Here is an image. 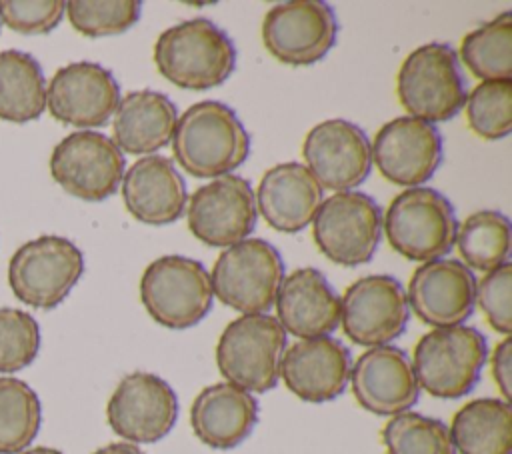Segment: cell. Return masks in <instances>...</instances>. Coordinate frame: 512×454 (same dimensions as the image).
Wrapping results in <instances>:
<instances>
[{
  "label": "cell",
  "instance_id": "obj_36",
  "mask_svg": "<svg viewBox=\"0 0 512 454\" xmlns=\"http://www.w3.org/2000/svg\"><path fill=\"white\" fill-rule=\"evenodd\" d=\"M474 304L482 310L492 330L510 336L512 332V264L510 260L502 266L486 272L476 280Z\"/></svg>",
  "mask_w": 512,
  "mask_h": 454
},
{
  "label": "cell",
  "instance_id": "obj_13",
  "mask_svg": "<svg viewBox=\"0 0 512 454\" xmlns=\"http://www.w3.org/2000/svg\"><path fill=\"white\" fill-rule=\"evenodd\" d=\"M106 420L124 442L154 444L174 428L178 396L164 378L136 370L116 384L106 404Z\"/></svg>",
  "mask_w": 512,
  "mask_h": 454
},
{
  "label": "cell",
  "instance_id": "obj_34",
  "mask_svg": "<svg viewBox=\"0 0 512 454\" xmlns=\"http://www.w3.org/2000/svg\"><path fill=\"white\" fill-rule=\"evenodd\" d=\"M68 20L76 32L88 38L116 36L130 30L140 14L138 0H72L66 2Z\"/></svg>",
  "mask_w": 512,
  "mask_h": 454
},
{
  "label": "cell",
  "instance_id": "obj_39",
  "mask_svg": "<svg viewBox=\"0 0 512 454\" xmlns=\"http://www.w3.org/2000/svg\"><path fill=\"white\" fill-rule=\"evenodd\" d=\"M92 454H144L136 444H130V442H112V444H106L98 450H94Z\"/></svg>",
  "mask_w": 512,
  "mask_h": 454
},
{
  "label": "cell",
  "instance_id": "obj_23",
  "mask_svg": "<svg viewBox=\"0 0 512 454\" xmlns=\"http://www.w3.org/2000/svg\"><path fill=\"white\" fill-rule=\"evenodd\" d=\"M120 192L130 216L150 226L176 222L188 202L184 178L174 162L160 154L142 156L130 164L124 170Z\"/></svg>",
  "mask_w": 512,
  "mask_h": 454
},
{
  "label": "cell",
  "instance_id": "obj_28",
  "mask_svg": "<svg viewBox=\"0 0 512 454\" xmlns=\"http://www.w3.org/2000/svg\"><path fill=\"white\" fill-rule=\"evenodd\" d=\"M46 108V80L40 62L22 50L0 52V120L24 124Z\"/></svg>",
  "mask_w": 512,
  "mask_h": 454
},
{
  "label": "cell",
  "instance_id": "obj_20",
  "mask_svg": "<svg viewBox=\"0 0 512 454\" xmlns=\"http://www.w3.org/2000/svg\"><path fill=\"white\" fill-rule=\"evenodd\" d=\"M356 402L376 416L408 412L420 398L408 354L398 346H374L362 352L350 368Z\"/></svg>",
  "mask_w": 512,
  "mask_h": 454
},
{
  "label": "cell",
  "instance_id": "obj_14",
  "mask_svg": "<svg viewBox=\"0 0 512 454\" xmlns=\"http://www.w3.org/2000/svg\"><path fill=\"white\" fill-rule=\"evenodd\" d=\"M258 210L250 182L226 174L198 186L186 202L188 230L212 248H228L250 238Z\"/></svg>",
  "mask_w": 512,
  "mask_h": 454
},
{
  "label": "cell",
  "instance_id": "obj_5",
  "mask_svg": "<svg viewBox=\"0 0 512 454\" xmlns=\"http://www.w3.org/2000/svg\"><path fill=\"white\" fill-rule=\"evenodd\" d=\"M396 94L412 118L430 124L454 118L468 96L456 50L446 42L412 50L396 74Z\"/></svg>",
  "mask_w": 512,
  "mask_h": 454
},
{
  "label": "cell",
  "instance_id": "obj_25",
  "mask_svg": "<svg viewBox=\"0 0 512 454\" xmlns=\"http://www.w3.org/2000/svg\"><path fill=\"white\" fill-rule=\"evenodd\" d=\"M258 422V400L254 394L230 384L216 382L202 388L190 406L194 436L214 450L240 446Z\"/></svg>",
  "mask_w": 512,
  "mask_h": 454
},
{
  "label": "cell",
  "instance_id": "obj_30",
  "mask_svg": "<svg viewBox=\"0 0 512 454\" xmlns=\"http://www.w3.org/2000/svg\"><path fill=\"white\" fill-rule=\"evenodd\" d=\"M462 264L490 272L510 258V220L498 210L472 212L456 232Z\"/></svg>",
  "mask_w": 512,
  "mask_h": 454
},
{
  "label": "cell",
  "instance_id": "obj_35",
  "mask_svg": "<svg viewBox=\"0 0 512 454\" xmlns=\"http://www.w3.org/2000/svg\"><path fill=\"white\" fill-rule=\"evenodd\" d=\"M40 350L36 318L18 308H0V372L12 374L34 362Z\"/></svg>",
  "mask_w": 512,
  "mask_h": 454
},
{
  "label": "cell",
  "instance_id": "obj_8",
  "mask_svg": "<svg viewBox=\"0 0 512 454\" xmlns=\"http://www.w3.org/2000/svg\"><path fill=\"white\" fill-rule=\"evenodd\" d=\"M284 280V260L264 238H244L224 248L210 272L212 294L240 314H266Z\"/></svg>",
  "mask_w": 512,
  "mask_h": 454
},
{
  "label": "cell",
  "instance_id": "obj_1",
  "mask_svg": "<svg viewBox=\"0 0 512 454\" xmlns=\"http://www.w3.org/2000/svg\"><path fill=\"white\" fill-rule=\"evenodd\" d=\"M170 146L178 166L190 176L218 178L246 162L250 136L228 104L202 100L178 116Z\"/></svg>",
  "mask_w": 512,
  "mask_h": 454
},
{
  "label": "cell",
  "instance_id": "obj_4",
  "mask_svg": "<svg viewBox=\"0 0 512 454\" xmlns=\"http://www.w3.org/2000/svg\"><path fill=\"white\" fill-rule=\"evenodd\" d=\"M382 230L394 252L424 264L452 250L458 220L452 202L442 192L416 186L392 198L382 216Z\"/></svg>",
  "mask_w": 512,
  "mask_h": 454
},
{
  "label": "cell",
  "instance_id": "obj_22",
  "mask_svg": "<svg viewBox=\"0 0 512 454\" xmlns=\"http://www.w3.org/2000/svg\"><path fill=\"white\" fill-rule=\"evenodd\" d=\"M274 306L278 324L298 340L330 336L340 324V296L312 266L284 276Z\"/></svg>",
  "mask_w": 512,
  "mask_h": 454
},
{
  "label": "cell",
  "instance_id": "obj_24",
  "mask_svg": "<svg viewBox=\"0 0 512 454\" xmlns=\"http://www.w3.org/2000/svg\"><path fill=\"white\" fill-rule=\"evenodd\" d=\"M256 210L264 222L282 234L304 230L324 200V190L300 162L268 168L256 188Z\"/></svg>",
  "mask_w": 512,
  "mask_h": 454
},
{
  "label": "cell",
  "instance_id": "obj_17",
  "mask_svg": "<svg viewBox=\"0 0 512 454\" xmlns=\"http://www.w3.org/2000/svg\"><path fill=\"white\" fill-rule=\"evenodd\" d=\"M370 152L382 178L416 188L426 184L442 164V136L430 122L398 116L378 128Z\"/></svg>",
  "mask_w": 512,
  "mask_h": 454
},
{
  "label": "cell",
  "instance_id": "obj_21",
  "mask_svg": "<svg viewBox=\"0 0 512 454\" xmlns=\"http://www.w3.org/2000/svg\"><path fill=\"white\" fill-rule=\"evenodd\" d=\"M350 368V350L338 338L318 336L296 340L284 350L280 378L296 398L322 404L346 390Z\"/></svg>",
  "mask_w": 512,
  "mask_h": 454
},
{
  "label": "cell",
  "instance_id": "obj_27",
  "mask_svg": "<svg viewBox=\"0 0 512 454\" xmlns=\"http://www.w3.org/2000/svg\"><path fill=\"white\" fill-rule=\"evenodd\" d=\"M448 430L456 454H512V406L502 398L466 402Z\"/></svg>",
  "mask_w": 512,
  "mask_h": 454
},
{
  "label": "cell",
  "instance_id": "obj_6",
  "mask_svg": "<svg viewBox=\"0 0 512 454\" xmlns=\"http://www.w3.org/2000/svg\"><path fill=\"white\" fill-rule=\"evenodd\" d=\"M286 332L270 314H240L222 330L216 366L226 382L264 394L278 384Z\"/></svg>",
  "mask_w": 512,
  "mask_h": 454
},
{
  "label": "cell",
  "instance_id": "obj_32",
  "mask_svg": "<svg viewBox=\"0 0 512 454\" xmlns=\"http://www.w3.org/2000/svg\"><path fill=\"white\" fill-rule=\"evenodd\" d=\"M386 454H456L448 426L432 416L400 412L382 428Z\"/></svg>",
  "mask_w": 512,
  "mask_h": 454
},
{
  "label": "cell",
  "instance_id": "obj_15",
  "mask_svg": "<svg viewBox=\"0 0 512 454\" xmlns=\"http://www.w3.org/2000/svg\"><path fill=\"white\" fill-rule=\"evenodd\" d=\"M410 308L402 284L388 274L352 282L340 296V326L358 346H386L408 326Z\"/></svg>",
  "mask_w": 512,
  "mask_h": 454
},
{
  "label": "cell",
  "instance_id": "obj_2",
  "mask_svg": "<svg viewBox=\"0 0 512 454\" xmlns=\"http://www.w3.org/2000/svg\"><path fill=\"white\" fill-rule=\"evenodd\" d=\"M154 64L170 84L204 92L230 78L236 68V46L212 20L190 18L158 36Z\"/></svg>",
  "mask_w": 512,
  "mask_h": 454
},
{
  "label": "cell",
  "instance_id": "obj_7",
  "mask_svg": "<svg viewBox=\"0 0 512 454\" xmlns=\"http://www.w3.org/2000/svg\"><path fill=\"white\" fill-rule=\"evenodd\" d=\"M210 274L202 262L166 254L152 260L140 278V302L148 316L170 330L196 326L212 310Z\"/></svg>",
  "mask_w": 512,
  "mask_h": 454
},
{
  "label": "cell",
  "instance_id": "obj_11",
  "mask_svg": "<svg viewBox=\"0 0 512 454\" xmlns=\"http://www.w3.org/2000/svg\"><path fill=\"white\" fill-rule=\"evenodd\" d=\"M124 170V154L112 138L96 130H78L64 136L50 154L54 182L84 202L110 198L118 190Z\"/></svg>",
  "mask_w": 512,
  "mask_h": 454
},
{
  "label": "cell",
  "instance_id": "obj_26",
  "mask_svg": "<svg viewBox=\"0 0 512 454\" xmlns=\"http://www.w3.org/2000/svg\"><path fill=\"white\" fill-rule=\"evenodd\" d=\"M178 112L158 90H132L120 98L112 120V142L124 154L150 156L170 144Z\"/></svg>",
  "mask_w": 512,
  "mask_h": 454
},
{
  "label": "cell",
  "instance_id": "obj_9",
  "mask_svg": "<svg viewBox=\"0 0 512 454\" xmlns=\"http://www.w3.org/2000/svg\"><path fill=\"white\" fill-rule=\"evenodd\" d=\"M84 272L82 250L56 234L22 244L8 262V284L14 296L40 310L56 308Z\"/></svg>",
  "mask_w": 512,
  "mask_h": 454
},
{
  "label": "cell",
  "instance_id": "obj_33",
  "mask_svg": "<svg viewBox=\"0 0 512 454\" xmlns=\"http://www.w3.org/2000/svg\"><path fill=\"white\" fill-rule=\"evenodd\" d=\"M466 120L482 140L506 138L512 130V80H486L466 96Z\"/></svg>",
  "mask_w": 512,
  "mask_h": 454
},
{
  "label": "cell",
  "instance_id": "obj_19",
  "mask_svg": "<svg viewBox=\"0 0 512 454\" xmlns=\"http://www.w3.org/2000/svg\"><path fill=\"white\" fill-rule=\"evenodd\" d=\"M476 276L460 260L438 258L418 266L408 282V308L432 328L464 324L474 312Z\"/></svg>",
  "mask_w": 512,
  "mask_h": 454
},
{
  "label": "cell",
  "instance_id": "obj_12",
  "mask_svg": "<svg viewBox=\"0 0 512 454\" xmlns=\"http://www.w3.org/2000/svg\"><path fill=\"white\" fill-rule=\"evenodd\" d=\"M338 20L322 0H290L272 6L262 20V42L272 58L288 66L320 62L336 44Z\"/></svg>",
  "mask_w": 512,
  "mask_h": 454
},
{
  "label": "cell",
  "instance_id": "obj_16",
  "mask_svg": "<svg viewBox=\"0 0 512 454\" xmlns=\"http://www.w3.org/2000/svg\"><path fill=\"white\" fill-rule=\"evenodd\" d=\"M304 166L320 188L348 192L360 186L372 168L366 132L344 118L322 120L308 130L302 142Z\"/></svg>",
  "mask_w": 512,
  "mask_h": 454
},
{
  "label": "cell",
  "instance_id": "obj_31",
  "mask_svg": "<svg viewBox=\"0 0 512 454\" xmlns=\"http://www.w3.org/2000/svg\"><path fill=\"white\" fill-rule=\"evenodd\" d=\"M42 424L38 394L12 376H0V454H18L36 438Z\"/></svg>",
  "mask_w": 512,
  "mask_h": 454
},
{
  "label": "cell",
  "instance_id": "obj_29",
  "mask_svg": "<svg viewBox=\"0 0 512 454\" xmlns=\"http://www.w3.org/2000/svg\"><path fill=\"white\" fill-rule=\"evenodd\" d=\"M458 60L480 82L512 80V12L504 10L468 32L460 42Z\"/></svg>",
  "mask_w": 512,
  "mask_h": 454
},
{
  "label": "cell",
  "instance_id": "obj_40",
  "mask_svg": "<svg viewBox=\"0 0 512 454\" xmlns=\"http://www.w3.org/2000/svg\"><path fill=\"white\" fill-rule=\"evenodd\" d=\"M18 454H62V452L56 448H48V446H36V448H26Z\"/></svg>",
  "mask_w": 512,
  "mask_h": 454
},
{
  "label": "cell",
  "instance_id": "obj_37",
  "mask_svg": "<svg viewBox=\"0 0 512 454\" xmlns=\"http://www.w3.org/2000/svg\"><path fill=\"white\" fill-rule=\"evenodd\" d=\"M66 10L62 0H0V22L20 34L52 32Z\"/></svg>",
  "mask_w": 512,
  "mask_h": 454
},
{
  "label": "cell",
  "instance_id": "obj_3",
  "mask_svg": "<svg viewBox=\"0 0 512 454\" xmlns=\"http://www.w3.org/2000/svg\"><path fill=\"white\" fill-rule=\"evenodd\" d=\"M488 358L486 336L474 326L432 328L414 346L412 370L420 390L456 400L472 392Z\"/></svg>",
  "mask_w": 512,
  "mask_h": 454
},
{
  "label": "cell",
  "instance_id": "obj_38",
  "mask_svg": "<svg viewBox=\"0 0 512 454\" xmlns=\"http://www.w3.org/2000/svg\"><path fill=\"white\" fill-rule=\"evenodd\" d=\"M490 370L494 384L498 386L502 400L510 402L512 398V338L506 336L500 340L490 358Z\"/></svg>",
  "mask_w": 512,
  "mask_h": 454
},
{
  "label": "cell",
  "instance_id": "obj_18",
  "mask_svg": "<svg viewBox=\"0 0 512 454\" xmlns=\"http://www.w3.org/2000/svg\"><path fill=\"white\" fill-rule=\"evenodd\" d=\"M120 86L114 74L88 60L56 70L46 86V108L62 124L76 128L104 126L116 112Z\"/></svg>",
  "mask_w": 512,
  "mask_h": 454
},
{
  "label": "cell",
  "instance_id": "obj_10",
  "mask_svg": "<svg viewBox=\"0 0 512 454\" xmlns=\"http://www.w3.org/2000/svg\"><path fill=\"white\" fill-rule=\"evenodd\" d=\"M310 224L316 248L344 268L370 262L382 238V210L360 190L336 192L322 200Z\"/></svg>",
  "mask_w": 512,
  "mask_h": 454
}]
</instances>
